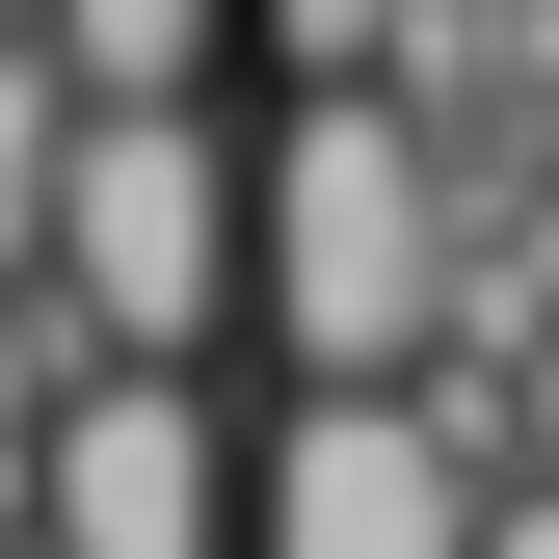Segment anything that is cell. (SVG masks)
<instances>
[{"label":"cell","instance_id":"obj_2","mask_svg":"<svg viewBox=\"0 0 559 559\" xmlns=\"http://www.w3.org/2000/svg\"><path fill=\"white\" fill-rule=\"evenodd\" d=\"M53 294H81L107 373L266 346V133H240V107H107V133H81V214H53Z\"/></svg>","mask_w":559,"mask_h":559},{"label":"cell","instance_id":"obj_7","mask_svg":"<svg viewBox=\"0 0 559 559\" xmlns=\"http://www.w3.org/2000/svg\"><path fill=\"white\" fill-rule=\"evenodd\" d=\"M479 559H559V479H507V533H479Z\"/></svg>","mask_w":559,"mask_h":559},{"label":"cell","instance_id":"obj_1","mask_svg":"<svg viewBox=\"0 0 559 559\" xmlns=\"http://www.w3.org/2000/svg\"><path fill=\"white\" fill-rule=\"evenodd\" d=\"M266 373L294 400H427L453 373V160L373 81L266 107Z\"/></svg>","mask_w":559,"mask_h":559},{"label":"cell","instance_id":"obj_8","mask_svg":"<svg viewBox=\"0 0 559 559\" xmlns=\"http://www.w3.org/2000/svg\"><path fill=\"white\" fill-rule=\"evenodd\" d=\"M533 479H559V346H533Z\"/></svg>","mask_w":559,"mask_h":559},{"label":"cell","instance_id":"obj_6","mask_svg":"<svg viewBox=\"0 0 559 559\" xmlns=\"http://www.w3.org/2000/svg\"><path fill=\"white\" fill-rule=\"evenodd\" d=\"M240 27H266V81H373V53H400V0H240Z\"/></svg>","mask_w":559,"mask_h":559},{"label":"cell","instance_id":"obj_9","mask_svg":"<svg viewBox=\"0 0 559 559\" xmlns=\"http://www.w3.org/2000/svg\"><path fill=\"white\" fill-rule=\"evenodd\" d=\"M533 187H559V81H533Z\"/></svg>","mask_w":559,"mask_h":559},{"label":"cell","instance_id":"obj_3","mask_svg":"<svg viewBox=\"0 0 559 559\" xmlns=\"http://www.w3.org/2000/svg\"><path fill=\"white\" fill-rule=\"evenodd\" d=\"M27 533L53 559H266V427L214 373H107L53 427V479H27Z\"/></svg>","mask_w":559,"mask_h":559},{"label":"cell","instance_id":"obj_5","mask_svg":"<svg viewBox=\"0 0 559 559\" xmlns=\"http://www.w3.org/2000/svg\"><path fill=\"white\" fill-rule=\"evenodd\" d=\"M27 27H53L81 107H214V53H266L240 0H27Z\"/></svg>","mask_w":559,"mask_h":559},{"label":"cell","instance_id":"obj_4","mask_svg":"<svg viewBox=\"0 0 559 559\" xmlns=\"http://www.w3.org/2000/svg\"><path fill=\"white\" fill-rule=\"evenodd\" d=\"M507 453L453 400H266V559H479Z\"/></svg>","mask_w":559,"mask_h":559}]
</instances>
